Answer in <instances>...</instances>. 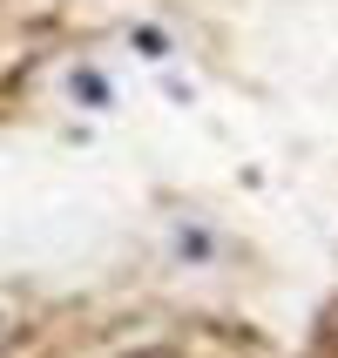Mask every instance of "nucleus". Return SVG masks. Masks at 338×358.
Segmentation results:
<instances>
[{
	"instance_id": "nucleus-1",
	"label": "nucleus",
	"mask_w": 338,
	"mask_h": 358,
	"mask_svg": "<svg viewBox=\"0 0 338 358\" xmlns=\"http://www.w3.org/2000/svg\"><path fill=\"white\" fill-rule=\"evenodd\" d=\"M142 358H169V352H142Z\"/></svg>"
}]
</instances>
